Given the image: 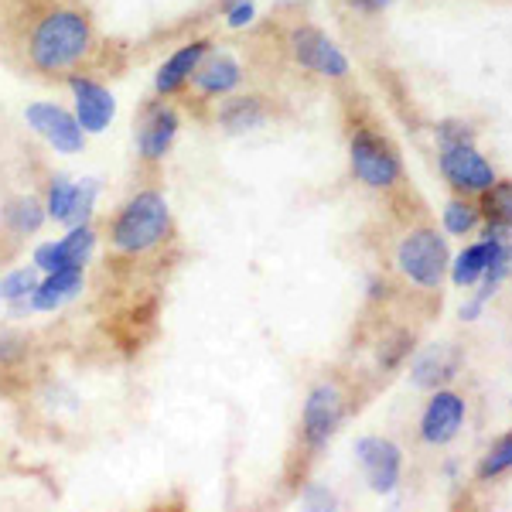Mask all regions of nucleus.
<instances>
[{
  "instance_id": "f257e3e1",
  "label": "nucleus",
  "mask_w": 512,
  "mask_h": 512,
  "mask_svg": "<svg viewBox=\"0 0 512 512\" xmlns=\"http://www.w3.org/2000/svg\"><path fill=\"white\" fill-rule=\"evenodd\" d=\"M96 31L76 4H48L24 31V59L38 76L62 79L93 55Z\"/></svg>"
},
{
  "instance_id": "f03ea898",
  "label": "nucleus",
  "mask_w": 512,
  "mask_h": 512,
  "mask_svg": "<svg viewBox=\"0 0 512 512\" xmlns=\"http://www.w3.org/2000/svg\"><path fill=\"white\" fill-rule=\"evenodd\" d=\"M171 236L168 198L154 188L130 195L110 222V246L120 256H144Z\"/></svg>"
},
{
  "instance_id": "7ed1b4c3",
  "label": "nucleus",
  "mask_w": 512,
  "mask_h": 512,
  "mask_svg": "<svg viewBox=\"0 0 512 512\" xmlns=\"http://www.w3.org/2000/svg\"><path fill=\"white\" fill-rule=\"evenodd\" d=\"M396 263H400V270L414 280V284L437 287L444 270H448V246H444V239L431 233V229H417V233H410L400 243Z\"/></svg>"
},
{
  "instance_id": "20e7f679",
  "label": "nucleus",
  "mask_w": 512,
  "mask_h": 512,
  "mask_svg": "<svg viewBox=\"0 0 512 512\" xmlns=\"http://www.w3.org/2000/svg\"><path fill=\"white\" fill-rule=\"evenodd\" d=\"M349 158L355 178L369 188H386L400 178V158H396L393 147L379 134H373V130H355L349 144Z\"/></svg>"
},
{
  "instance_id": "39448f33",
  "label": "nucleus",
  "mask_w": 512,
  "mask_h": 512,
  "mask_svg": "<svg viewBox=\"0 0 512 512\" xmlns=\"http://www.w3.org/2000/svg\"><path fill=\"white\" fill-rule=\"evenodd\" d=\"M24 123L52 147L55 154H79L86 147V130L79 127L76 113L59 103H31L24 106Z\"/></svg>"
},
{
  "instance_id": "423d86ee",
  "label": "nucleus",
  "mask_w": 512,
  "mask_h": 512,
  "mask_svg": "<svg viewBox=\"0 0 512 512\" xmlns=\"http://www.w3.org/2000/svg\"><path fill=\"white\" fill-rule=\"evenodd\" d=\"M291 55L301 69L315 72V76H325V79L349 76V59H345V52L325 35V31L311 28V24H301V28L291 31Z\"/></svg>"
},
{
  "instance_id": "0eeeda50",
  "label": "nucleus",
  "mask_w": 512,
  "mask_h": 512,
  "mask_svg": "<svg viewBox=\"0 0 512 512\" xmlns=\"http://www.w3.org/2000/svg\"><path fill=\"white\" fill-rule=\"evenodd\" d=\"M342 420H345V400L338 393V386L332 383L315 386L308 393V400H304V414H301L304 444L311 451H321L335 437L338 427H342Z\"/></svg>"
},
{
  "instance_id": "6e6552de",
  "label": "nucleus",
  "mask_w": 512,
  "mask_h": 512,
  "mask_svg": "<svg viewBox=\"0 0 512 512\" xmlns=\"http://www.w3.org/2000/svg\"><path fill=\"white\" fill-rule=\"evenodd\" d=\"M93 250H96V229L89 222H82V226H69V233L59 239L38 243L31 263H35L41 274H52V270H86Z\"/></svg>"
},
{
  "instance_id": "1a4fd4ad",
  "label": "nucleus",
  "mask_w": 512,
  "mask_h": 512,
  "mask_svg": "<svg viewBox=\"0 0 512 512\" xmlns=\"http://www.w3.org/2000/svg\"><path fill=\"white\" fill-rule=\"evenodd\" d=\"M69 93H72V113H76L79 127L89 134H103L117 117V99L110 89L93 76H69Z\"/></svg>"
},
{
  "instance_id": "9d476101",
  "label": "nucleus",
  "mask_w": 512,
  "mask_h": 512,
  "mask_svg": "<svg viewBox=\"0 0 512 512\" xmlns=\"http://www.w3.org/2000/svg\"><path fill=\"white\" fill-rule=\"evenodd\" d=\"M181 130V117L178 110L168 103V99H158L144 110V120L137 127V154L147 164H158L171 154Z\"/></svg>"
},
{
  "instance_id": "9b49d317",
  "label": "nucleus",
  "mask_w": 512,
  "mask_h": 512,
  "mask_svg": "<svg viewBox=\"0 0 512 512\" xmlns=\"http://www.w3.org/2000/svg\"><path fill=\"white\" fill-rule=\"evenodd\" d=\"M209 52H212L209 38H192L188 45H181L178 52H171L168 59L158 65V72H154V93L161 99H171V96H178L181 89H188L198 65H202V59Z\"/></svg>"
},
{
  "instance_id": "f8f14e48",
  "label": "nucleus",
  "mask_w": 512,
  "mask_h": 512,
  "mask_svg": "<svg viewBox=\"0 0 512 512\" xmlns=\"http://www.w3.org/2000/svg\"><path fill=\"white\" fill-rule=\"evenodd\" d=\"M441 171L461 192H489L495 185V171L492 164L475 151V144H454L441 147Z\"/></svg>"
},
{
  "instance_id": "ddd939ff",
  "label": "nucleus",
  "mask_w": 512,
  "mask_h": 512,
  "mask_svg": "<svg viewBox=\"0 0 512 512\" xmlns=\"http://www.w3.org/2000/svg\"><path fill=\"white\" fill-rule=\"evenodd\" d=\"M355 454H359V465L366 472L369 489L379 495H390L396 482H400V448L393 441H386V437H362L355 444Z\"/></svg>"
},
{
  "instance_id": "4468645a",
  "label": "nucleus",
  "mask_w": 512,
  "mask_h": 512,
  "mask_svg": "<svg viewBox=\"0 0 512 512\" xmlns=\"http://www.w3.org/2000/svg\"><path fill=\"white\" fill-rule=\"evenodd\" d=\"M239 82H243V65H239L229 52H209L192 76L195 93L205 99L233 96L239 89Z\"/></svg>"
},
{
  "instance_id": "2eb2a0df",
  "label": "nucleus",
  "mask_w": 512,
  "mask_h": 512,
  "mask_svg": "<svg viewBox=\"0 0 512 512\" xmlns=\"http://www.w3.org/2000/svg\"><path fill=\"white\" fill-rule=\"evenodd\" d=\"M461 420H465V400L454 393H434L424 420H420V437L427 444H448L461 431Z\"/></svg>"
},
{
  "instance_id": "dca6fc26",
  "label": "nucleus",
  "mask_w": 512,
  "mask_h": 512,
  "mask_svg": "<svg viewBox=\"0 0 512 512\" xmlns=\"http://www.w3.org/2000/svg\"><path fill=\"white\" fill-rule=\"evenodd\" d=\"M270 110L260 96H222L219 110H216V123L222 127V134L239 137V134H253L267 123Z\"/></svg>"
},
{
  "instance_id": "f3484780",
  "label": "nucleus",
  "mask_w": 512,
  "mask_h": 512,
  "mask_svg": "<svg viewBox=\"0 0 512 512\" xmlns=\"http://www.w3.org/2000/svg\"><path fill=\"white\" fill-rule=\"evenodd\" d=\"M86 287V270H52V274H41L35 294L28 297L31 311H59L72 297Z\"/></svg>"
},
{
  "instance_id": "a211bd4d",
  "label": "nucleus",
  "mask_w": 512,
  "mask_h": 512,
  "mask_svg": "<svg viewBox=\"0 0 512 512\" xmlns=\"http://www.w3.org/2000/svg\"><path fill=\"white\" fill-rule=\"evenodd\" d=\"M458 366H461L458 349H451V345H434V349H427V352L417 355L410 376H414V383L420 386V390H437L441 383L454 379Z\"/></svg>"
},
{
  "instance_id": "6ab92c4d",
  "label": "nucleus",
  "mask_w": 512,
  "mask_h": 512,
  "mask_svg": "<svg viewBox=\"0 0 512 512\" xmlns=\"http://www.w3.org/2000/svg\"><path fill=\"white\" fill-rule=\"evenodd\" d=\"M45 222H48L45 202H38L35 195H18L4 205V226H7V233H14L18 239L41 233Z\"/></svg>"
},
{
  "instance_id": "aec40b11",
  "label": "nucleus",
  "mask_w": 512,
  "mask_h": 512,
  "mask_svg": "<svg viewBox=\"0 0 512 512\" xmlns=\"http://www.w3.org/2000/svg\"><path fill=\"white\" fill-rule=\"evenodd\" d=\"M509 267H512V246L509 243H499V250H495L492 263L485 267V274H482V291H478L468 304H461V318L475 321L478 315H482V308L489 304V297L495 294V287L502 284V277L509 274Z\"/></svg>"
},
{
  "instance_id": "412c9836",
  "label": "nucleus",
  "mask_w": 512,
  "mask_h": 512,
  "mask_svg": "<svg viewBox=\"0 0 512 512\" xmlns=\"http://www.w3.org/2000/svg\"><path fill=\"white\" fill-rule=\"evenodd\" d=\"M499 243H509V239H485V243H475V246H468L465 253L454 260V267H451V280L458 287H472L478 277L485 274V267L492 263V256L495 250H499Z\"/></svg>"
},
{
  "instance_id": "4be33fe9",
  "label": "nucleus",
  "mask_w": 512,
  "mask_h": 512,
  "mask_svg": "<svg viewBox=\"0 0 512 512\" xmlns=\"http://www.w3.org/2000/svg\"><path fill=\"white\" fill-rule=\"evenodd\" d=\"M38 280H41V270L35 267V263H28V267L7 270V274L0 277V301L11 304L14 315H18V311H31L28 308V297L35 294Z\"/></svg>"
},
{
  "instance_id": "5701e85b",
  "label": "nucleus",
  "mask_w": 512,
  "mask_h": 512,
  "mask_svg": "<svg viewBox=\"0 0 512 512\" xmlns=\"http://www.w3.org/2000/svg\"><path fill=\"white\" fill-rule=\"evenodd\" d=\"M76 195H79V181L55 175L52 185H48L45 195V212L48 219L62 222V226H72V212H76Z\"/></svg>"
},
{
  "instance_id": "b1692460",
  "label": "nucleus",
  "mask_w": 512,
  "mask_h": 512,
  "mask_svg": "<svg viewBox=\"0 0 512 512\" xmlns=\"http://www.w3.org/2000/svg\"><path fill=\"white\" fill-rule=\"evenodd\" d=\"M506 468H512V434H506L502 441L492 444V451L485 454V461L478 465V475L492 478V475H502Z\"/></svg>"
},
{
  "instance_id": "393cba45",
  "label": "nucleus",
  "mask_w": 512,
  "mask_h": 512,
  "mask_svg": "<svg viewBox=\"0 0 512 512\" xmlns=\"http://www.w3.org/2000/svg\"><path fill=\"white\" fill-rule=\"evenodd\" d=\"M475 222H478V212L472 209V205H465V202H448V209H444V229L454 233V236L472 233Z\"/></svg>"
},
{
  "instance_id": "a878e982",
  "label": "nucleus",
  "mask_w": 512,
  "mask_h": 512,
  "mask_svg": "<svg viewBox=\"0 0 512 512\" xmlns=\"http://www.w3.org/2000/svg\"><path fill=\"white\" fill-rule=\"evenodd\" d=\"M485 212H489V222L512 226V185H492L489 198H485Z\"/></svg>"
},
{
  "instance_id": "bb28decb",
  "label": "nucleus",
  "mask_w": 512,
  "mask_h": 512,
  "mask_svg": "<svg viewBox=\"0 0 512 512\" xmlns=\"http://www.w3.org/2000/svg\"><path fill=\"white\" fill-rule=\"evenodd\" d=\"M96 198H99V181L96 178H82L79 181V195H76V212H72V226H82V222L93 219Z\"/></svg>"
},
{
  "instance_id": "cd10ccee",
  "label": "nucleus",
  "mask_w": 512,
  "mask_h": 512,
  "mask_svg": "<svg viewBox=\"0 0 512 512\" xmlns=\"http://www.w3.org/2000/svg\"><path fill=\"white\" fill-rule=\"evenodd\" d=\"M28 355V338L14 332H0V366H14Z\"/></svg>"
},
{
  "instance_id": "c85d7f7f",
  "label": "nucleus",
  "mask_w": 512,
  "mask_h": 512,
  "mask_svg": "<svg viewBox=\"0 0 512 512\" xmlns=\"http://www.w3.org/2000/svg\"><path fill=\"white\" fill-rule=\"evenodd\" d=\"M437 140H441V147H454V144H472L475 134H472V127H468V123L448 120V123H441V127H437Z\"/></svg>"
},
{
  "instance_id": "c756f323",
  "label": "nucleus",
  "mask_w": 512,
  "mask_h": 512,
  "mask_svg": "<svg viewBox=\"0 0 512 512\" xmlns=\"http://www.w3.org/2000/svg\"><path fill=\"white\" fill-rule=\"evenodd\" d=\"M253 18H256V4H253V0H233V4L226 7V24L233 31L250 28Z\"/></svg>"
},
{
  "instance_id": "7c9ffc66",
  "label": "nucleus",
  "mask_w": 512,
  "mask_h": 512,
  "mask_svg": "<svg viewBox=\"0 0 512 512\" xmlns=\"http://www.w3.org/2000/svg\"><path fill=\"white\" fill-rule=\"evenodd\" d=\"M349 7H355L359 14H383L386 7L393 4V0H345Z\"/></svg>"
}]
</instances>
